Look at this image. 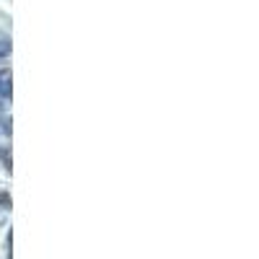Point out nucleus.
<instances>
[{
    "mask_svg": "<svg viewBox=\"0 0 259 259\" xmlns=\"http://www.w3.org/2000/svg\"><path fill=\"white\" fill-rule=\"evenodd\" d=\"M0 207H11V194H0Z\"/></svg>",
    "mask_w": 259,
    "mask_h": 259,
    "instance_id": "7ed1b4c3",
    "label": "nucleus"
},
{
    "mask_svg": "<svg viewBox=\"0 0 259 259\" xmlns=\"http://www.w3.org/2000/svg\"><path fill=\"white\" fill-rule=\"evenodd\" d=\"M0 109H3V104H0Z\"/></svg>",
    "mask_w": 259,
    "mask_h": 259,
    "instance_id": "20e7f679",
    "label": "nucleus"
},
{
    "mask_svg": "<svg viewBox=\"0 0 259 259\" xmlns=\"http://www.w3.org/2000/svg\"><path fill=\"white\" fill-rule=\"evenodd\" d=\"M11 70H0V96L11 99Z\"/></svg>",
    "mask_w": 259,
    "mask_h": 259,
    "instance_id": "f257e3e1",
    "label": "nucleus"
},
{
    "mask_svg": "<svg viewBox=\"0 0 259 259\" xmlns=\"http://www.w3.org/2000/svg\"><path fill=\"white\" fill-rule=\"evenodd\" d=\"M8 55H11V39L0 34V62H3Z\"/></svg>",
    "mask_w": 259,
    "mask_h": 259,
    "instance_id": "f03ea898",
    "label": "nucleus"
}]
</instances>
